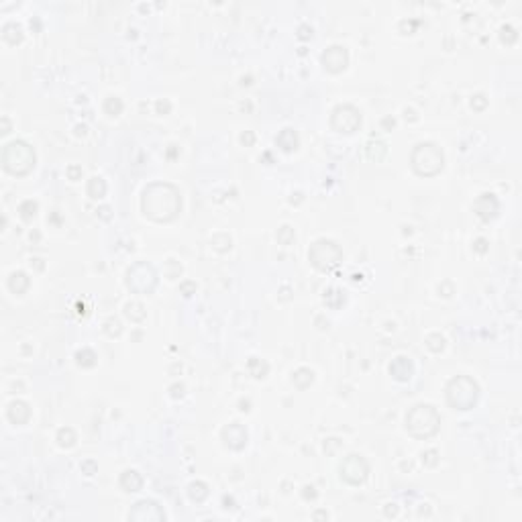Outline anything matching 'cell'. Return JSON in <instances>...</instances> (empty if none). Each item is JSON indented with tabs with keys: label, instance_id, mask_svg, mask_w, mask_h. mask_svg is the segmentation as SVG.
Wrapping results in <instances>:
<instances>
[{
	"label": "cell",
	"instance_id": "484cf974",
	"mask_svg": "<svg viewBox=\"0 0 522 522\" xmlns=\"http://www.w3.org/2000/svg\"><path fill=\"white\" fill-rule=\"evenodd\" d=\"M73 443H76V432H73V428H69V426H65V428H59V432H57V445L59 447H73Z\"/></svg>",
	"mask_w": 522,
	"mask_h": 522
},
{
	"label": "cell",
	"instance_id": "9c48e42d",
	"mask_svg": "<svg viewBox=\"0 0 522 522\" xmlns=\"http://www.w3.org/2000/svg\"><path fill=\"white\" fill-rule=\"evenodd\" d=\"M339 471H341V479L347 481L349 486H359L369 475V465L361 455L353 453L343 459V463L339 465Z\"/></svg>",
	"mask_w": 522,
	"mask_h": 522
},
{
	"label": "cell",
	"instance_id": "44dd1931",
	"mask_svg": "<svg viewBox=\"0 0 522 522\" xmlns=\"http://www.w3.org/2000/svg\"><path fill=\"white\" fill-rule=\"evenodd\" d=\"M188 496H190L192 502L200 504V502H204L208 498V486L204 481H192L188 486Z\"/></svg>",
	"mask_w": 522,
	"mask_h": 522
},
{
	"label": "cell",
	"instance_id": "ba28073f",
	"mask_svg": "<svg viewBox=\"0 0 522 522\" xmlns=\"http://www.w3.org/2000/svg\"><path fill=\"white\" fill-rule=\"evenodd\" d=\"M330 125L339 133H355L361 125V115L353 104H339L332 110Z\"/></svg>",
	"mask_w": 522,
	"mask_h": 522
},
{
	"label": "cell",
	"instance_id": "4316f807",
	"mask_svg": "<svg viewBox=\"0 0 522 522\" xmlns=\"http://www.w3.org/2000/svg\"><path fill=\"white\" fill-rule=\"evenodd\" d=\"M247 367H249V371H251L255 378H264V376L268 374V369H270L266 361H261V359H257V357H251L249 363H247Z\"/></svg>",
	"mask_w": 522,
	"mask_h": 522
},
{
	"label": "cell",
	"instance_id": "52a82bcc",
	"mask_svg": "<svg viewBox=\"0 0 522 522\" xmlns=\"http://www.w3.org/2000/svg\"><path fill=\"white\" fill-rule=\"evenodd\" d=\"M127 288L135 294H151L157 288V272L147 261H137L127 272Z\"/></svg>",
	"mask_w": 522,
	"mask_h": 522
},
{
	"label": "cell",
	"instance_id": "d6986e66",
	"mask_svg": "<svg viewBox=\"0 0 522 522\" xmlns=\"http://www.w3.org/2000/svg\"><path fill=\"white\" fill-rule=\"evenodd\" d=\"M365 153H367V159H371V161H382L388 153V147L382 141H369L365 147Z\"/></svg>",
	"mask_w": 522,
	"mask_h": 522
},
{
	"label": "cell",
	"instance_id": "ee69618b",
	"mask_svg": "<svg viewBox=\"0 0 522 522\" xmlns=\"http://www.w3.org/2000/svg\"><path fill=\"white\" fill-rule=\"evenodd\" d=\"M302 496H304L306 500H308V498H310V500H314V498H316V492H314V488H312V486H306V488H304V492H302Z\"/></svg>",
	"mask_w": 522,
	"mask_h": 522
},
{
	"label": "cell",
	"instance_id": "d4e9b609",
	"mask_svg": "<svg viewBox=\"0 0 522 522\" xmlns=\"http://www.w3.org/2000/svg\"><path fill=\"white\" fill-rule=\"evenodd\" d=\"M104 113L110 115V117H117L123 113V100L119 96H108L104 100Z\"/></svg>",
	"mask_w": 522,
	"mask_h": 522
},
{
	"label": "cell",
	"instance_id": "f35d334b",
	"mask_svg": "<svg viewBox=\"0 0 522 522\" xmlns=\"http://www.w3.org/2000/svg\"><path fill=\"white\" fill-rule=\"evenodd\" d=\"M241 143H243L245 147H251V145L255 143V135H253L251 131H245V133L241 135Z\"/></svg>",
	"mask_w": 522,
	"mask_h": 522
},
{
	"label": "cell",
	"instance_id": "6da1fadb",
	"mask_svg": "<svg viewBox=\"0 0 522 522\" xmlns=\"http://www.w3.org/2000/svg\"><path fill=\"white\" fill-rule=\"evenodd\" d=\"M141 208L155 222H169L182 210V194L169 182H153L143 190Z\"/></svg>",
	"mask_w": 522,
	"mask_h": 522
},
{
	"label": "cell",
	"instance_id": "4dcf8cb0",
	"mask_svg": "<svg viewBox=\"0 0 522 522\" xmlns=\"http://www.w3.org/2000/svg\"><path fill=\"white\" fill-rule=\"evenodd\" d=\"M276 237H278V241H280L282 245H290V243H294V241H296V233H294V229H292V227H288V225L280 227Z\"/></svg>",
	"mask_w": 522,
	"mask_h": 522
},
{
	"label": "cell",
	"instance_id": "681fc988",
	"mask_svg": "<svg viewBox=\"0 0 522 522\" xmlns=\"http://www.w3.org/2000/svg\"><path fill=\"white\" fill-rule=\"evenodd\" d=\"M3 125H5V135L9 133V119H3Z\"/></svg>",
	"mask_w": 522,
	"mask_h": 522
},
{
	"label": "cell",
	"instance_id": "74e56055",
	"mask_svg": "<svg viewBox=\"0 0 522 522\" xmlns=\"http://www.w3.org/2000/svg\"><path fill=\"white\" fill-rule=\"evenodd\" d=\"M67 176H69V180H80V176H82V167H78V165H71V167H67Z\"/></svg>",
	"mask_w": 522,
	"mask_h": 522
},
{
	"label": "cell",
	"instance_id": "bcb514c9",
	"mask_svg": "<svg viewBox=\"0 0 522 522\" xmlns=\"http://www.w3.org/2000/svg\"><path fill=\"white\" fill-rule=\"evenodd\" d=\"M222 502H225V508H227V510H229V508H231V510L235 508V500H233V498H227V496H225V498H222Z\"/></svg>",
	"mask_w": 522,
	"mask_h": 522
},
{
	"label": "cell",
	"instance_id": "836d02e7",
	"mask_svg": "<svg viewBox=\"0 0 522 522\" xmlns=\"http://www.w3.org/2000/svg\"><path fill=\"white\" fill-rule=\"evenodd\" d=\"M486 104H488V100H486V96H483V94H475L471 98V106L475 110H483V108H486Z\"/></svg>",
	"mask_w": 522,
	"mask_h": 522
},
{
	"label": "cell",
	"instance_id": "8fae6325",
	"mask_svg": "<svg viewBox=\"0 0 522 522\" xmlns=\"http://www.w3.org/2000/svg\"><path fill=\"white\" fill-rule=\"evenodd\" d=\"M322 65L330 71V73H339L347 67L349 63V53L343 45H330L324 53H322Z\"/></svg>",
	"mask_w": 522,
	"mask_h": 522
},
{
	"label": "cell",
	"instance_id": "9a60e30c",
	"mask_svg": "<svg viewBox=\"0 0 522 522\" xmlns=\"http://www.w3.org/2000/svg\"><path fill=\"white\" fill-rule=\"evenodd\" d=\"M7 416H9V420L15 422V424H25V422L29 420V416H31V408H29L25 402L15 400V402L9 404Z\"/></svg>",
	"mask_w": 522,
	"mask_h": 522
},
{
	"label": "cell",
	"instance_id": "e575fe53",
	"mask_svg": "<svg viewBox=\"0 0 522 522\" xmlns=\"http://www.w3.org/2000/svg\"><path fill=\"white\" fill-rule=\"evenodd\" d=\"M422 463H426L428 467H432V465H437V451H426V453H422Z\"/></svg>",
	"mask_w": 522,
	"mask_h": 522
},
{
	"label": "cell",
	"instance_id": "7a4b0ae2",
	"mask_svg": "<svg viewBox=\"0 0 522 522\" xmlns=\"http://www.w3.org/2000/svg\"><path fill=\"white\" fill-rule=\"evenodd\" d=\"M406 428L416 439H428L439 432L441 416L430 404H416L406 414Z\"/></svg>",
	"mask_w": 522,
	"mask_h": 522
},
{
	"label": "cell",
	"instance_id": "cb8c5ba5",
	"mask_svg": "<svg viewBox=\"0 0 522 522\" xmlns=\"http://www.w3.org/2000/svg\"><path fill=\"white\" fill-rule=\"evenodd\" d=\"M125 314H127V318H131L133 322H141L147 312H145V306H143L141 302H129V304L125 306Z\"/></svg>",
	"mask_w": 522,
	"mask_h": 522
},
{
	"label": "cell",
	"instance_id": "7bdbcfd3",
	"mask_svg": "<svg viewBox=\"0 0 522 522\" xmlns=\"http://www.w3.org/2000/svg\"><path fill=\"white\" fill-rule=\"evenodd\" d=\"M384 514H386L388 518H394V516L398 514V506H396V504H386V508H384Z\"/></svg>",
	"mask_w": 522,
	"mask_h": 522
},
{
	"label": "cell",
	"instance_id": "f6af8a7d",
	"mask_svg": "<svg viewBox=\"0 0 522 522\" xmlns=\"http://www.w3.org/2000/svg\"><path fill=\"white\" fill-rule=\"evenodd\" d=\"M308 37H312V29L310 27H300V39H308Z\"/></svg>",
	"mask_w": 522,
	"mask_h": 522
},
{
	"label": "cell",
	"instance_id": "30bf717a",
	"mask_svg": "<svg viewBox=\"0 0 522 522\" xmlns=\"http://www.w3.org/2000/svg\"><path fill=\"white\" fill-rule=\"evenodd\" d=\"M129 520H137V522H161L165 520V512L163 508L153 502V500H141L137 502L131 512H129Z\"/></svg>",
	"mask_w": 522,
	"mask_h": 522
},
{
	"label": "cell",
	"instance_id": "603a6c76",
	"mask_svg": "<svg viewBox=\"0 0 522 522\" xmlns=\"http://www.w3.org/2000/svg\"><path fill=\"white\" fill-rule=\"evenodd\" d=\"M324 302L330 306V308H339L343 302H345V294L337 288H328L324 292Z\"/></svg>",
	"mask_w": 522,
	"mask_h": 522
},
{
	"label": "cell",
	"instance_id": "8992f818",
	"mask_svg": "<svg viewBox=\"0 0 522 522\" xmlns=\"http://www.w3.org/2000/svg\"><path fill=\"white\" fill-rule=\"evenodd\" d=\"M310 264L320 272H330L343 259V249L330 239H316L308 251Z\"/></svg>",
	"mask_w": 522,
	"mask_h": 522
},
{
	"label": "cell",
	"instance_id": "4fadbf2b",
	"mask_svg": "<svg viewBox=\"0 0 522 522\" xmlns=\"http://www.w3.org/2000/svg\"><path fill=\"white\" fill-rule=\"evenodd\" d=\"M473 210H475V214L481 218V220H492L496 214H498V210H500V202H498V198L494 196V194H481L475 202H473Z\"/></svg>",
	"mask_w": 522,
	"mask_h": 522
},
{
	"label": "cell",
	"instance_id": "ffe728a7",
	"mask_svg": "<svg viewBox=\"0 0 522 522\" xmlns=\"http://www.w3.org/2000/svg\"><path fill=\"white\" fill-rule=\"evenodd\" d=\"M29 288V278L25 272H13L9 278V290L15 294H23Z\"/></svg>",
	"mask_w": 522,
	"mask_h": 522
},
{
	"label": "cell",
	"instance_id": "ab89813d",
	"mask_svg": "<svg viewBox=\"0 0 522 522\" xmlns=\"http://www.w3.org/2000/svg\"><path fill=\"white\" fill-rule=\"evenodd\" d=\"M155 108H157V113H159V115H165V113H169V108H171V106H169L167 100H157V102H155Z\"/></svg>",
	"mask_w": 522,
	"mask_h": 522
},
{
	"label": "cell",
	"instance_id": "c3c4849f",
	"mask_svg": "<svg viewBox=\"0 0 522 522\" xmlns=\"http://www.w3.org/2000/svg\"><path fill=\"white\" fill-rule=\"evenodd\" d=\"M312 518H314V520H318V518H328V514H326V512H316Z\"/></svg>",
	"mask_w": 522,
	"mask_h": 522
},
{
	"label": "cell",
	"instance_id": "7402d4cb",
	"mask_svg": "<svg viewBox=\"0 0 522 522\" xmlns=\"http://www.w3.org/2000/svg\"><path fill=\"white\" fill-rule=\"evenodd\" d=\"M88 194L94 200H98V198H102L106 194V182L100 176H94V178L88 180Z\"/></svg>",
	"mask_w": 522,
	"mask_h": 522
},
{
	"label": "cell",
	"instance_id": "3957f363",
	"mask_svg": "<svg viewBox=\"0 0 522 522\" xmlns=\"http://www.w3.org/2000/svg\"><path fill=\"white\" fill-rule=\"evenodd\" d=\"M3 165L13 176H27L35 167V149L25 141H11L3 149Z\"/></svg>",
	"mask_w": 522,
	"mask_h": 522
},
{
	"label": "cell",
	"instance_id": "1f68e13d",
	"mask_svg": "<svg viewBox=\"0 0 522 522\" xmlns=\"http://www.w3.org/2000/svg\"><path fill=\"white\" fill-rule=\"evenodd\" d=\"M516 29L514 27H510V25H504L502 29H500V39L502 41H506V43H514L516 41Z\"/></svg>",
	"mask_w": 522,
	"mask_h": 522
},
{
	"label": "cell",
	"instance_id": "7dc6e473",
	"mask_svg": "<svg viewBox=\"0 0 522 522\" xmlns=\"http://www.w3.org/2000/svg\"><path fill=\"white\" fill-rule=\"evenodd\" d=\"M100 216H102L104 220H108V218H110V208H108V206H102V208H100Z\"/></svg>",
	"mask_w": 522,
	"mask_h": 522
},
{
	"label": "cell",
	"instance_id": "f907efd6",
	"mask_svg": "<svg viewBox=\"0 0 522 522\" xmlns=\"http://www.w3.org/2000/svg\"><path fill=\"white\" fill-rule=\"evenodd\" d=\"M76 131H78V135H84L86 133V127L82 125V127H76Z\"/></svg>",
	"mask_w": 522,
	"mask_h": 522
},
{
	"label": "cell",
	"instance_id": "83f0119b",
	"mask_svg": "<svg viewBox=\"0 0 522 522\" xmlns=\"http://www.w3.org/2000/svg\"><path fill=\"white\" fill-rule=\"evenodd\" d=\"M76 361H78L80 367H94V363H96V355H94L92 349H82V351L76 353Z\"/></svg>",
	"mask_w": 522,
	"mask_h": 522
},
{
	"label": "cell",
	"instance_id": "d590c367",
	"mask_svg": "<svg viewBox=\"0 0 522 522\" xmlns=\"http://www.w3.org/2000/svg\"><path fill=\"white\" fill-rule=\"evenodd\" d=\"M82 473H86V475H94V473H96V463H94L92 459L84 461V463H82Z\"/></svg>",
	"mask_w": 522,
	"mask_h": 522
},
{
	"label": "cell",
	"instance_id": "f546056e",
	"mask_svg": "<svg viewBox=\"0 0 522 522\" xmlns=\"http://www.w3.org/2000/svg\"><path fill=\"white\" fill-rule=\"evenodd\" d=\"M19 212H21L23 220H33L35 214H37V202H33V200H25V202L19 206Z\"/></svg>",
	"mask_w": 522,
	"mask_h": 522
},
{
	"label": "cell",
	"instance_id": "d6a6232c",
	"mask_svg": "<svg viewBox=\"0 0 522 522\" xmlns=\"http://www.w3.org/2000/svg\"><path fill=\"white\" fill-rule=\"evenodd\" d=\"M104 332L110 334V337H115V334L121 332V322H119L117 318H108V320L104 322Z\"/></svg>",
	"mask_w": 522,
	"mask_h": 522
},
{
	"label": "cell",
	"instance_id": "2e32d148",
	"mask_svg": "<svg viewBox=\"0 0 522 522\" xmlns=\"http://www.w3.org/2000/svg\"><path fill=\"white\" fill-rule=\"evenodd\" d=\"M119 483H121V488L125 492H139L143 488V477L135 469H127V471L121 473Z\"/></svg>",
	"mask_w": 522,
	"mask_h": 522
},
{
	"label": "cell",
	"instance_id": "60d3db41",
	"mask_svg": "<svg viewBox=\"0 0 522 522\" xmlns=\"http://www.w3.org/2000/svg\"><path fill=\"white\" fill-rule=\"evenodd\" d=\"M473 249H475L477 253H486V251H488V241H486V239H477L475 245H473Z\"/></svg>",
	"mask_w": 522,
	"mask_h": 522
},
{
	"label": "cell",
	"instance_id": "277c9868",
	"mask_svg": "<svg viewBox=\"0 0 522 522\" xmlns=\"http://www.w3.org/2000/svg\"><path fill=\"white\" fill-rule=\"evenodd\" d=\"M410 163H412V169L418 176L430 178V176H437L445 167V155L441 151V147L434 143H418L412 149Z\"/></svg>",
	"mask_w": 522,
	"mask_h": 522
},
{
	"label": "cell",
	"instance_id": "5bb4252c",
	"mask_svg": "<svg viewBox=\"0 0 522 522\" xmlns=\"http://www.w3.org/2000/svg\"><path fill=\"white\" fill-rule=\"evenodd\" d=\"M390 374L398 382H408L410 378H412V374H414V365H412V361H410L408 357L400 355V357H396L390 363Z\"/></svg>",
	"mask_w": 522,
	"mask_h": 522
},
{
	"label": "cell",
	"instance_id": "e0dca14e",
	"mask_svg": "<svg viewBox=\"0 0 522 522\" xmlns=\"http://www.w3.org/2000/svg\"><path fill=\"white\" fill-rule=\"evenodd\" d=\"M276 143H278V147L282 149V151L290 153V151H294V149L298 147V133L294 129H290V127L282 129L280 135L276 137Z\"/></svg>",
	"mask_w": 522,
	"mask_h": 522
},
{
	"label": "cell",
	"instance_id": "7c38bea8",
	"mask_svg": "<svg viewBox=\"0 0 522 522\" xmlns=\"http://www.w3.org/2000/svg\"><path fill=\"white\" fill-rule=\"evenodd\" d=\"M220 434H222V443H225L229 449H235V451H241L243 447L247 445V439H249L247 428L243 424H239V422L227 424L225 428H222Z\"/></svg>",
	"mask_w": 522,
	"mask_h": 522
},
{
	"label": "cell",
	"instance_id": "f1b7e54d",
	"mask_svg": "<svg viewBox=\"0 0 522 522\" xmlns=\"http://www.w3.org/2000/svg\"><path fill=\"white\" fill-rule=\"evenodd\" d=\"M424 343H426V347H428L432 353H441V351L445 349V339L441 337L439 332H432V334H428Z\"/></svg>",
	"mask_w": 522,
	"mask_h": 522
},
{
	"label": "cell",
	"instance_id": "ac0fdd59",
	"mask_svg": "<svg viewBox=\"0 0 522 522\" xmlns=\"http://www.w3.org/2000/svg\"><path fill=\"white\" fill-rule=\"evenodd\" d=\"M292 382H294V386L296 388H300V390H306L312 382H314V371L312 369H308V367H300V369H296L294 371V376H292Z\"/></svg>",
	"mask_w": 522,
	"mask_h": 522
},
{
	"label": "cell",
	"instance_id": "8d00e7d4",
	"mask_svg": "<svg viewBox=\"0 0 522 522\" xmlns=\"http://www.w3.org/2000/svg\"><path fill=\"white\" fill-rule=\"evenodd\" d=\"M194 290H196V284H194V282H184V284L180 286V292H182L184 296H192Z\"/></svg>",
	"mask_w": 522,
	"mask_h": 522
},
{
	"label": "cell",
	"instance_id": "b9f144b4",
	"mask_svg": "<svg viewBox=\"0 0 522 522\" xmlns=\"http://www.w3.org/2000/svg\"><path fill=\"white\" fill-rule=\"evenodd\" d=\"M169 392H171L173 398H182V396H184V386H182V384H173V386L169 388Z\"/></svg>",
	"mask_w": 522,
	"mask_h": 522
},
{
	"label": "cell",
	"instance_id": "5b68a950",
	"mask_svg": "<svg viewBox=\"0 0 522 522\" xmlns=\"http://www.w3.org/2000/svg\"><path fill=\"white\" fill-rule=\"evenodd\" d=\"M447 402L455 410H471L479 398V386L467 376H457L447 384Z\"/></svg>",
	"mask_w": 522,
	"mask_h": 522
}]
</instances>
